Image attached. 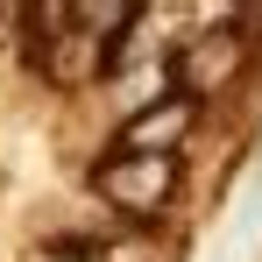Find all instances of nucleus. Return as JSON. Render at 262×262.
I'll return each instance as SVG.
<instances>
[{"instance_id":"obj_2","label":"nucleus","mask_w":262,"mask_h":262,"mask_svg":"<svg viewBox=\"0 0 262 262\" xmlns=\"http://www.w3.org/2000/svg\"><path fill=\"white\" fill-rule=\"evenodd\" d=\"M241 36L234 29H206V36H184L170 50V92H184L191 106H199V92H220L234 71H241Z\"/></svg>"},{"instance_id":"obj_1","label":"nucleus","mask_w":262,"mask_h":262,"mask_svg":"<svg viewBox=\"0 0 262 262\" xmlns=\"http://www.w3.org/2000/svg\"><path fill=\"white\" fill-rule=\"evenodd\" d=\"M92 191L121 220H156L177 199V156H135V149H106V163H92Z\"/></svg>"},{"instance_id":"obj_3","label":"nucleus","mask_w":262,"mask_h":262,"mask_svg":"<svg viewBox=\"0 0 262 262\" xmlns=\"http://www.w3.org/2000/svg\"><path fill=\"white\" fill-rule=\"evenodd\" d=\"M191 128H199V106H191L184 92H163L156 106H142V114L121 121V142H114V149H135V156H177Z\"/></svg>"}]
</instances>
